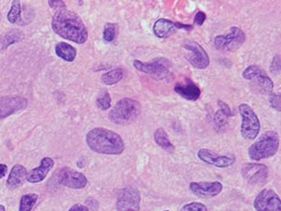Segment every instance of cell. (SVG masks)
<instances>
[{"label":"cell","mask_w":281,"mask_h":211,"mask_svg":"<svg viewBox=\"0 0 281 211\" xmlns=\"http://www.w3.org/2000/svg\"><path fill=\"white\" fill-rule=\"evenodd\" d=\"M52 29L62 38L75 43H85L89 37L86 25L78 13L66 8L59 9L54 14Z\"/></svg>","instance_id":"1"},{"label":"cell","mask_w":281,"mask_h":211,"mask_svg":"<svg viewBox=\"0 0 281 211\" xmlns=\"http://www.w3.org/2000/svg\"><path fill=\"white\" fill-rule=\"evenodd\" d=\"M86 142L91 151L104 155H120L125 149V143L119 134L103 127L91 130Z\"/></svg>","instance_id":"2"},{"label":"cell","mask_w":281,"mask_h":211,"mask_svg":"<svg viewBox=\"0 0 281 211\" xmlns=\"http://www.w3.org/2000/svg\"><path fill=\"white\" fill-rule=\"evenodd\" d=\"M280 148V135L275 131H268L260 136L248 149V155L252 160L269 159L275 155Z\"/></svg>","instance_id":"3"},{"label":"cell","mask_w":281,"mask_h":211,"mask_svg":"<svg viewBox=\"0 0 281 211\" xmlns=\"http://www.w3.org/2000/svg\"><path fill=\"white\" fill-rule=\"evenodd\" d=\"M141 105L135 99L125 98L117 102L109 113V119L116 125H129L141 114Z\"/></svg>","instance_id":"4"},{"label":"cell","mask_w":281,"mask_h":211,"mask_svg":"<svg viewBox=\"0 0 281 211\" xmlns=\"http://www.w3.org/2000/svg\"><path fill=\"white\" fill-rule=\"evenodd\" d=\"M238 112L242 117L240 131L243 138L247 140H254L256 138L261 129V124L257 115L249 105L245 103L239 105Z\"/></svg>","instance_id":"5"},{"label":"cell","mask_w":281,"mask_h":211,"mask_svg":"<svg viewBox=\"0 0 281 211\" xmlns=\"http://www.w3.org/2000/svg\"><path fill=\"white\" fill-rule=\"evenodd\" d=\"M135 68L142 73L150 74L157 80H169L172 76L170 68L172 63L165 57H158L150 63H144L139 60L133 62Z\"/></svg>","instance_id":"6"},{"label":"cell","mask_w":281,"mask_h":211,"mask_svg":"<svg viewBox=\"0 0 281 211\" xmlns=\"http://www.w3.org/2000/svg\"><path fill=\"white\" fill-rule=\"evenodd\" d=\"M243 78L252 81L253 85L260 93L271 94L273 91V82L272 79L267 75L265 70L259 65H249L243 72Z\"/></svg>","instance_id":"7"},{"label":"cell","mask_w":281,"mask_h":211,"mask_svg":"<svg viewBox=\"0 0 281 211\" xmlns=\"http://www.w3.org/2000/svg\"><path fill=\"white\" fill-rule=\"evenodd\" d=\"M246 41V34L240 28L232 27L228 34L219 35L214 39V46L218 50L235 52Z\"/></svg>","instance_id":"8"},{"label":"cell","mask_w":281,"mask_h":211,"mask_svg":"<svg viewBox=\"0 0 281 211\" xmlns=\"http://www.w3.org/2000/svg\"><path fill=\"white\" fill-rule=\"evenodd\" d=\"M241 175L250 186H264L268 179V168L259 163H246L242 166Z\"/></svg>","instance_id":"9"},{"label":"cell","mask_w":281,"mask_h":211,"mask_svg":"<svg viewBox=\"0 0 281 211\" xmlns=\"http://www.w3.org/2000/svg\"><path fill=\"white\" fill-rule=\"evenodd\" d=\"M140 194L139 190L127 186L119 193L116 203V211H139Z\"/></svg>","instance_id":"10"},{"label":"cell","mask_w":281,"mask_h":211,"mask_svg":"<svg viewBox=\"0 0 281 211\" xmlns=\"http://www.w3.org/2000/svg\"><path fill=\"white\" fill-rule=\"evenodd\" d=\"M183 48L186 50L187 59L196 69H206L210 65L209 56L200 44L189 41L184 44Z\"/></svg>","instance_id":"11"},{"label":"cell","mask_w":281,"mask_h":211,"mask_svg":"<svg viewBox=\"0 0 281 211\" xmlns=\"http://www.w3.org/2000/svg\"><path fill=\"white\" fill-rule=\"evenodd\" d=\"M256 211H281V201L276 192L264 189L260 192L254 202Z\"/></svg>","instance_id":"12"},{"label":"cell","mask_w":281,"mask_h":211,"mask_svg":"<svg viewBox=\"0 0 281 211\" xmlns=\"http://www.w3.org/2000/svg\"><path fill=\"white\" fill-rule=\"evenodd\" d=\"M58 181L71 189H83L88 185V179L83 174L67 167L62 168L58 173Z\"/></svg>","instance_id":"13"},{"label":"cell","mask_w":281,"mask_h":211,"mask_svg":"<svg viewBox=\"0 0 281 211\" xmlns=\"http://www.w3.org/2000/svg\"><path fill=\"white\" fill-rule=\"evenodd\" d=\"M223 186L220 182H192L189 185L192 194L199 198L211 199L221 194Z\"/></svg>","instance_id":"14"},{"label":"cell","mask_w":281,"mask_h":211,"mask_svg":"<svg viewBox=\"0 0 281 211\" xmlns=\"http://www.w3.org/2000/svg\"><path fill=\"white\" fill-rule=\"evenodd\" d=\"M28 106V100L20 96L0 98V119L10 117L14 113L22 111Z\"/></svg>","instance_id":"15"},{"label":"cell","mask_w":281,"mask_h":211,"mask_svg":"<svg viewBox=\"0 0 281 211\" xmlns=\"http://www.w3.org/2000/svg\"><path fill=\"white\" fill-rule=\"evenodd\" d=\"M197 156L204 163L213 166L215 168H229L236 161V158L233 155H219L216 152L208 149L200 150Z\"/></svg>","instance_id":"16"},{"label":"cell","mask_w":281,"mask_h":211,"mask_svg":"<svg viewBox=\"0 0 281 211\" xmlns=\"http://www.w3.org/2000/svg\"><path fill=\"white\" fill-rule=\"evenodd\" d=\"M54 164L55 162L51 158H44L40 161V165L38 168L30 170V172L27 174V181L30 184H38L43 181L49 171L52 169Z\"/></svg>","instance_id":"17"},{"label":"cell","mask_w":281,"mask_h":211,"mask_svg":"<svg viewBox=\"0 0 281 211\" xmlns=\"http://www.w3.org/2000/svg\"><path fill=\"white\" fill-rule=\"evenodd\" d=\"M174 91L183 99L190 101H195L201 96V90L190 79H186L183 83H177L174 87Z\"/></svg>","instance_id":"18"},{"label":"cell","mask_w":281,"mask_h":211,"mask_svg":"<svg viewBox=\"0 0 281 211\" xmlns=\"http://www.w3.org/2000/svg\"><path fill=\"white\" fill-rule=\"evenodd\" d=\"M218 105L220 107V109L215 113L213 117V124L215 130L222 133L228 127V120L230 117L233 116V113L227 104L222 102L221 100L218 101Z\"/></svg>","instance_id":"19"},{"label":"cell","mask_w":281,"mask_h":211,"mask_svg":"<svg viewBox=\"0 0 281 211\" xmlns=\"http://www.w3.org/2000/svg\"><path fill=\"white\" fill-rule=\"evenodd\" d=\"M27 174V169L23 166L15 165L9 174L6 186L10 189H16L18 187L22 186L26 180Z\"/></svg>","instance_id":"20"},{"label":"cell","mask_w":281,"mask_h":211,"mask_svg":"<svg viewBox=\"0 0 281 211\" xmlns=\"http://www.w3.org/2000/svg\"><path fill=\"white\" fill-rule=\"evenodd\" d=\"M175 28L174 22L165 18L158 19L153 26V31L157 38L165 39L173 32Z\"/></svg>","instance_id":"21"},{"label":"cell","mask_w":281,"mask_h":211,"mask_svg":"<svg viewBox=\"0 0 281 211\" xmlns=\"http://www.w3.org/2000/svg\"><path fill=\"white\" fill-rule=\"evenodd\" d=\"M55 50L57 56L67 62H73L77 55L76 48L66 42H59L56 44Z\"/></svg>","instance_id":"22"},{"label":"cell","mask_w":281,"mask_h":211,"mask_svg":"<svg viewBox=\"0 0 281 211\" xmlns=\"http://www.w3.org/2000/svg\"><path fill=\"white\" fill-rule=\"evenodd\" d=\"M154 139H155V142L157 143V145H159L162 149H164L169 153H173L175 151V147L170 141L168 135L163 128H158L156 130L154 134Z\"/></svg>","instance_id":"23"},{"label":"cell","mask_w":281,"mask_h":211,"mask_svg":"<svg viewBox=\"0 0 281 211\" xmlns=\"http://www.w3.org/2000/svg\"><path fill=\"white\" fill-rule=\"evenodd\" d=\"M123 75H124L123 70L121 68H115L104 73L101 77V81L105 85H113L120 82L123 78Z\"/></svg>","instance_id":"24"},{"label":"cell","mask_w":281,"mask_h":211,"mask_svg":"<svg viewBox=\"0 0 281 211\" xmlns=\"http://www.w3.org/2000/svg\"><path fill=\"white\" fill-rule=\"evenodd\" d=\"M7 19L11 23H21L22 22V7L18 0L12 2V6L7 14Z\"/></svg>","instance_id":"25"},{"label":"cell","mask_w":281,"mask_h":211,"mask_svg":"<svg viewBox=\"0 0 281 211\" xmlns=\"http://www.w3.org/2000/svg\"><path fill=\"white\" fill-rule=\"evenodd\" d=\"M37 201H38L37 194H29L23 195L20 201L19 211H31Z\"/></svg>","instance_id":"26"},{"label":"cell","mask_w":281,"mask_h":211,"mask_svg":"<svg viewBox=\"0 0 281 211\" xmlns=\"http://www.w3.org/2000/svg\"><path fill=\"white\" fill-rule=\"evenodd\" d=\"M111 96L109 94L108 91H104L98 96L96 99V106L101 110H107L111 108Z\"/></svg>","instance_id":"27"},{"label":"cell","mask_w":281,"mask_h":211,"mask_svg":"<svg viewBox=\"0 0 281 211\" xmlns=\"http://www.w3.org/2000/svg\"><path fill=\"white\" fill-rule=\"evenodd\" d=\"M117 33V25L115 23L108 22L104 25V32H103V38L105 41L111 42L115 39Z\"/></svg>","instance_id":"28"},{"label":"cell","mask_w":281,"mask_h":211,"mask_svg":"<svg viewBox=\"0 0 281 211\" xmlns=\"http://www.w3.org/2000/svg\"><path fill=\"white\" fill-rule=\"evenodd\" d=\"M22 35L19 32V30H11L9 33L5 34L4 38L2 39V44L4 47H8L10 44L14 43L18 40L22 39Z\"/></svg>","instance_id":"29"},{"label":"cell","mask_w":281,"mask_h":211,"mask_svg":"<svg viewBox=\"0 0 281 211\" xmlns=\"http://www.w3.org/2000/svg\"><path fill=\"white\" fill-rule=\"evenodd\" d=\"M181 211H208V209L203 203H191L184 205Z\"/></svg>","instance_id":"30"},{"label":"cell","mask_w":281,"mask_h":211,"mask_svg":"<svg viewBox=\"0 0 281 211\" xmlns=\"http://www.w3.org/2000/svg\"><path fill=\"white\" fill-rule=\"evenodd\" d=\"M270 104L272 106V108H274L275 110H277L279 112L281 111V95L273 94L270 98Z\"/></svg>","instance_id":"31"},{"label":"cell","mask_w":281,"mask_h":211,"mask_svg":"<svg viewBox=\"0 0 281 211\" xmlns=\"http://www.w3.org/2000/svg\"><path fill=\"white\" fill-rule=\"evenodd\" d=\"M281 56L280 55H276L273 58L272 65H271V72L276 74L281 72Z\"/></svg>","instance_id":"32"},{"label":"cell","mask_w":281,"mask_h":211,"mask_svg":"<svg viewBox=\"0 0 281 211\" xmlns=\"http://www.w3.org/2000/svg\"><path fill=\"white\" fill-rule=\"evenodd\" d=\"M205 19H206V14L203 13V12H202V11H199L195 15L194 23L198 26L203 25V23L204 22V21H205Z\"/></svg>","instance_id":"33"},{"label":"cell","mask_w":281,"mask_h":211,"mask_svg":"<svg viewBox=\"0 0 281 211\" xmlns=\"http://www.w3.org/2000/svg\"><path fill=\"white\" fill-rule=\"evenodd\" d=\"M48 4H49V6L51 8L57 9V10L65 8V6H66L65 2L64 1H60V0H50V1H48Z\"/></svg>","instance_id":"34"},{"label":"cell","mask_w":281,"mask_h":211,"mask_svg":"<svg viewBox=\"0 0 281 211\" xmlns=\"http://www.w3.org/2000/svg\"><path fill=\"white\" fill-rule=\"evenodd\" d=\"M69 211H90V209L83 204H75L70 209Z\"/></svg>","instance_id":"35"},{"label":"cell","mask_w":281,"mask_h":211,"mask_svg":"<svg viewBox=\"0 0 281 211\" xmlns=\"http://www.w3.org/2000/svg\"><path fill=\"white\" fill-rule=\"evenodd\" d=\"M175 24V28L176 29H182V30H193V26L188 25V24H183V23H180V22H174Z\"/></svg>","instance_id":"36"},{"label":"cell","mask_w":281,"mask_h":211,"mask_svg":"<svg viewBox=\"0 0 281 211\" xmlns=\"http://www.w3.org/2000/svg\"><path fill=\"white\" fill-rule=\"evenodd\" d=\"M7 172V166L4 164H0V179L4 177Z\"/></svg>","instance_id":"37"},{"label":"cell","mask_w":281,"mask_h":211,"mask_svg":"<svg viewBox=\"0 0 281 211\" xmlns=\"http://www.w3.org/2000/svg\"><path fill=\"white\" fill-rule=\"evenodd\" d=\"M0 211H5V208L3 205H0Z\"/></svg>","instance_id":"38"},{"label":"cell","mask_w":281,"mask_h":211,"mask_svg":"<svg viewBox=\"0 0 281 211\" xmlns=\"http://www.w3.org/2000/svg\"></svg>","instance_id":"39"}]
</instances>
